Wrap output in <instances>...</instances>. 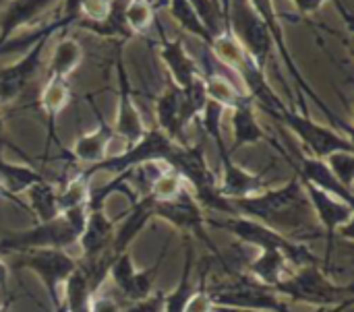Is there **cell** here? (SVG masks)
<instances>
[{
	"label": "cell",
	"instance_id": "1",
	"mask_svg": "<svg viewBox=\"0 0 354 312\" xmlns=\"http://www.w3.org/2000/svg\"><path fill=\"white\" fill-rule=\"evenodd\" d=\"M207 226L226 230L232 236H236L239 242L259 248V257L249 261L245 273L270 290L278 282H282L292 269L305 265H322L326 269L324 259H319L309 244L295 242L255 220L243 215H230L224 220H207Z\"/></svg>",
	"mask_w": 354,
	"mask_h": 312
},
{
	"label": "cell",
	"instance_id": "2",
	"mask_svg": "<svg viewBox=\"0 0 354 312\" xmlns=\"http://www.w3.org/2000/svg\"><path fill=\"white\" fill-rule=\"evenodd\" d=\"M230 203L239 215L255 220L295 242L307 244L309 240L324 238V230L297 174L276 188H266L259 195Z\"/></svg>",
	"mask_w": 354,
	"mask_h": 312
},
{
	"label": "cell",
	"instance_id": "3",
	"mask_svg": "<svg viewBox=\"0 0 354 312\" xmlns=\"http://www.w3.org/2000/svg\"><path fill=\"white\" fill-rule=\"evenodd\" d=\"M272 292L290 302L309 304L317 309H336L342 304H353L354 300L353 282H332V277L322 265H305L292 269L282 282L272 288Z\"/></svg>",
	"mask_w": 354,
	"mask_h": 312
},
{
	"label": "cell",
	"instance_id": "4",
	"mask_svg": "<svg viewBox=\"0 0 354 312\" xmlns=\"http://www.w3.org/2000/svg\"><path fill=\"white\" fill-rule=\"evenodd\" d=\"M166 164L180 174V178L185 180V184L189 186V191L193 193V197L205 211L224 213L226 217L239 215L236 209L232 207V203L220 195V191H218L220 178L209 168L201 143L176 145Z\"/></svg>",
	"mask_w": 354,
	"mask_h": 312
},
{
	"label": "cell",
	"instance_id": "5",
	"mask_svg": "<svg viewBox=\"0 0 354 312\" xmlns=\"http://www.w3.org/2000/svg\"><path fill=\"white\" fill-rule=\"evenodd\" d=\"M87 207L58 213L50 222H39L23 232H6L0 238V255H19L31 248H68L79 242Z\"/></svg>",
	"mask_w": 354,
	"mask_h": 312
},
{
	"label": "cell",
	"instance_id": "6",
	"mask_svg": "<svg viewBox=\"0 0 354 312\" xmlns=\"http://www.w3.org/2000/svg\"><path fill=\"white\" fill-rule=\"evenodd\" d=\"M230 275L232 280L226 284H207L216 312H292L284 298L247 273L230 271Z\"/></svg>",
	"mask_w": 354,
	"mask_h": 312
},
{
	"label": "cell",
	"instance_id": "7",
	"mask_svg": "<svg viewBox=\"0 0 354 312\" xmlns=\"http://www.w3.org/2000/svg\"><path fill=\"white\" fill-rule=\"evenodd\" d=\"M64 27H68V25L60 17H56V21L44 25L39 31L33 33V41H31L29 50L25 52V56H21L17 62L0 68V108L2 110L12 106L15 101H19L23 97V93L29 89V85L39 75V66H41V58H44L48 39L52 37V33H56L58 29H64Z\"/></svg>",
	"mask_w": 354,
	"mask_h": 312
},
{
	"label": "cell",
	"instance_id": "8",
	"mask_svg": "<svg viewBox=\"0 0 354 312\" xmlns=\"http://www.w3.org/2000/svg\"><path fill=\"white\" fill-rule=\"evenodd\" d=\"M266 112L272 114L284 126H288L292 135L309 149V155L313 157L326 159L328 155L336 151H354L351 135H342L332 126H324L315 122L307 112H295L286 104L274 110H266Z\"/></svg>",
	"mask_w": 354,
	"mask_h": 312
},
{
	"label": "cell",
	"instance_id": "9",
	"mask_svg": "<svg viewBox=\"0 0 354 312\" xmlns=\"http://www.w3.org/2000/svg\"><path fill=\"white\" fill-rule=\"evenodd\" d=\"M224 17L226 27L243 46L245 54L253 60V64L266 72L270 54L274 50V41L261 17L251 8L249 0H224Z\"/></svg>",
	"mask_w": 354,
	"mask_h": 312
},
{
	"label": "cell",
	"instance_id": "10",
	"mask_svg": "<svg viewBox=\"0 0 354 312\" xmlns=\"http://www.w3.org/2000/svg\"><path fill=\"white\" fill-rule=\"evenodd\" d=\"M12 257L15 269H27L39 277L48 292L52 309L58 311L62 306V286L66 277L77 269L79 259L71 257L64 248H31Z\"/></svg>",
	"mask_w": 354,
	"mask_h": 312
},
{
	"label": "cell",
	"instance_id": "11",
	"mask_svg": "<svg viewBox=\"0 0 354 312\" xmlns=\"http://www.w3.org/2000/svg\"><path fill=\"white\" fill-rule=\"evenodd\" d=\"M176 143L172 139H168L158 126L153 128H147L143 133V137L124 147L122 153L118 155H108L104 157L100 164H93L89 168H85L81 174L85 178H91L93 174L97 172H112V174H122V172H129L133 168H139L143 164H151V162H168L172 151H174Z\"/></svg>",
	"mask_w": 354,
	"mask_h": 312
},
{
	"label": "cell",
	"instance_id": "12",
	"mask_svg": "<svg viewBox=\"0 0 354 312\" xmlns=\"http://www.w3.org/2000/svg\"><path fill=\"white\" fill-rule=\"evenodd\" d=\"M156 217L168 222L172 228H176L183 236L187 238H197L201 240L212 255H216L222 261L220 251L216 248L214 240L207 234V217L205 209L197 203L189 186L174 199L170 201H156Z\"/></svg>",
	"mask_w": 354,
	"mask_h": 312
},
{
	"label": "cell",
	"instance_id": "13",
	"mask_svg": "<svg viewBox=\"0 0 354 312\" xmlns=\"http://www.w3.org/2000/svg\"><path fill=\"white\" fill-rule=\"evenodd\" d=\"M301 182H303V188H305V193H307V197L311 201L313 213H315V217H317V222H319V226L324 230V238H326V244H328V253H326L324 265L328 267L330 255L334 253L338 234H344L351 240L354 207L353 203L342 201V199H338V197L317 188L315 184L307 182L305 178H301Z\"/></svg>",
	"mask_w": 354,
	"mask_h": 312
},
{
	"label": "cell",
	"instance_id": "14",
	"mask_svg": "<svg viewBox=\"0 0 354 312\" xmlns=\"http://www.w3.org/2000/svg\"><path fill=\"white\" fill-rule=\"evenodd\" d=\"M166 253H168V244L162 246L158 259L147 269H141V271L135 269L131 251H124V253L114 257L110 271H108V277L112 280V284L116 286V290L122 294V298L127 302H139V300L147 298L149 294H153L156 275L160 273V267L166 259Z\"/></svg>",
	"mask_w": 354,
	"mask_h": 312
},
{
	"label": "cell",
	"instance_id": "15",
	"mask_svg": "<svg viewBox=\"0 0 354 312\" xmlns=\"http://www.w3.org/2000/svg\"><path fill=\"white\" fill-rule=\"evenodd\" d=\"M249 4H251V8L261 17V21L266 23V27H268V31H270V37H272V41H274V48L278 50V54H280V58H282L286 70L290 72V77L295 79V83H297V87H299V95H301V97H303V95L311 97V99L328 114V118H332L334 122L340 124V120L334 118L332 110H330V108L326 106V101L313 91V87L307 83V79L303 77L301 68L297 66V60L292 58L290 48H288V43H286V31H284V27H282V23H280V14H278V10H276L274 0H249Z\"/></svg>",
	"mask_w": 354,
	"mask_h": 312
},
{
	"label": "cell",
	"instance_id": "16",
	"mask_svg": "<svg viewBox=\"0 0 354 312\" xmlns=\"http://www.w3.org/2000/svg\"><path fill=\"white\" fill-rule=\"evenodd\" d=\"M116 77H118V93H116V120H114L112 130L129 147V145L137 143L147 128H145L141 112L133 99L129 75H127V68H124L120 56L116 58Z\"/></svg>",
	"mask_w": 354,
	"mask_h": 312
},
{
	"label": "cell",
	"instance_id": "17",
	"mask_svg": "<svg viewBox=\"0 0 354 312\" xmlns=\"http://www.w3.org/2000/svg\"><path fill=\"white\" fill-rule=\"evenodd\" d=\"M218 147V155H220V164H222V178L218 184V191L222 197H226L228 201H236V199H247L253 195H259L261 191H266V182L261 174H253L249 170H245L243 166H239L232 159V153L228 151L224 139L216 141Z\"/></svg>",
	"mask_w": 354,
	"mask_h": 312
},
{
	"label": "cell",
	"instance_id": "18",
	"mask_svg": "<svg viewBox=\"0 0 354 312\" xmlns=\"http://www.w3.org/2000/svg\"><path fill=\"white\" fill-rule=\"evenodd\" d=\"M116 234V222L110 220L104 207H87L85 226L79 236L81 259L79 261H95L104 255L112 253V242Z\"/></svg>",
	"mask_w": 354,
	"mask_h": 312
},
{
	"label": "cell",
	"instance_id": "19",
	"mask_svg": "<svg viewBox=\"0 0 354 312\" xmlns=\"http://www.w3.org/2000/svg\"><path fill=\"white\" fill-rule=\"evenodd\" d=\"M58 0H6L0 10V54L19 29L33 25Z\"/></svg>",
	"mask_w": 354,
	"mask_h": 312
},
{
	"label": "cell",
	"instance_id": "20",
	"mask_svg": "<svg viewBox=\"0 0 354 312\" xmlns=\"http://www.w3.org/2000/svg\"><path fill=\"white\" fill-rule=\"evenodd\" d=\"M158 27H160V39H162L160 41V58L166 64L172 83L178 89H187L197 77H201L199 66L191 58V54L187 52V48H185V43H183L180 37L170 39V37H166V33H164V29H162L160 23H158Z\"/></svg>",
	"mask_w": 354,
	"mask_h": 312
},
{
	"label": "cell",
	"instance_id": "21",
	"mask_svg": "<svg viewBox=\"0 0 354 312\" xmlns=\"http://www.w3.org/2000/svg\"><path fill=\"white\" fill-rule=\"evenodd\" d=\"M156 118L158 128L172 139L176 145H189L187 126L183 120V89H178L172 81L164 87V91L156 99Z\"/></svg>",
	"mask_w": 354,
	"mask_h": 312
},
{
	"label": "cell",
	"instance_id": "22",
	"mask_svg": "<svg viewBox=\"0 0 354 312\" xmlns=\"http://www.w3.org/2000/svg\"><path fill=\"white\" fill-rule=\"evenodd\" d=\"M156 217V199L151 195H143L131 201V209L120 220V226H116L114 242H112V253L114 257L129 251L131 242L147 228V224Z\"/></svg>",
	"mask_w": 354,
	"mask_h": 312
},
{
	"label": "cell",
	"instance_id": "23",
	"mask_svg": "<svg viewBox=\"0 0 354 312\" xmlns=\"http://www.w3.org/2000/svg\"><path fill=\"white\" fill-rule=\"evenodd\" d=\"M253 101L251 97H247L245 101H241L239 106H234L230 110V124H232V149H228L230 153L245 147V145H255V143H276L272 139V135H268L263 130V126L259 124L255 110H253Z\"/></svg>",
	"mask_w": 354,
	"mask_h": 312
},
{
	"label": "cell",
	"instance_id": "24",
	"mask_svg": "<svg viewBox=\"0 0 354 312\" xmlns=\"http://www.w3.org/2000/svg\"><path fill=\"white\" fill-rule=\"evenodd\" d=\"M97 114V128L91 130V133H83L79 135V139L73 143L68 155L73 162H79V164H85L87 168L93 166V164H100L104 157H108V147L112 143V139L116 137L112 126L102 118V114L95 110Z\"/></svg>",
	"mask_w": 354,
	"mask_h": 312
},
{
	"label": "cell",
	"instance_id": "25",
	"mask_svg": "<svg viewBox=\"0 0 354 312\" xmlns=\"http://www.w3.org/2000/svg\"><path fill=\"white\" fill-rule=\"evenodd\" d=\"M62 309L64 312H89L93 296L102 290L93 284L87 269L79 263L77 269L66 277L62 286Z\"/></svg>",
	"mask_w": 354,
	"mask_h": 312
},
{
	"label": "cell",
	"instance_id": "26",
	"mask_svg": "<svg viewBox=\"0 0 354 312\" xmlns=\"http://www.w3.org/2000/svg\"><path fill=\"white\" fill-rule=\"evenodd\" d=\"M73 97L68 79H60V77H48L46 83L41 85L39 91V108L48 118V149L54 141V122L58 118V114L68 106Z\"/></svg>",
	"mask_w": 354,
	"mask_h": 312
},
{
	"label": "cell",
	"instance_id": "27",
	"mask_svg": "<svg viewBox=\"0 0 354 312\" xmlns=\"http://www.w3.org/2000/svg\"><path fill=\"white\" fill-rule=\"evenodd\" d=\"M85 52L81 48V43L75 37H62L48 60V77H60V79H68L83 62Z\"/></svg>",
	"mask_w": 354,
	"mask_h": 312
},
{
	"label": "cell",
	"instance_id": "28",
	"mask_svg": "<svg viewBox=\"0 0 354 312\" xmlns=\"http://www.w3.org/2000/svg\"><path fill=\"white\" fill-rule=\"evenodd\" d=\"M27 195V207L29 213L35 217V222H50L60 213L58 207V186L52 180H41L25 191Z\"/></svg>",
	"mask_w": 354,
	"mask_h": 312
},
{
	"label": "cell",
	"instance_id": "29",
	"mask_svg": "<svg viewBox=\"0 0 354 312\" xmlns=\"http://www.w3.org/2000/svg\"><path fill=\"white\" fill-rule=\"evenodd\" d=\"M193 238H187L185 236V265H183V273H180V280L176 284V288L172 292L166 294V300H164V311L162 312H185V306L195 290V284L191 280V273H193V263H195V246L191 242Z\"/></svg>",
	"mask_w": 354,
	"mask_h": 312
},
{
	"label": "cell",
	"instance_id": "30",
	"mask_svg": "<svg viewBox=\"0 0 354 312\" xmlns=\"http://www.w3.org/2000/svg\"><path fill=\"white\" fill-rule=\"evenodd\" d=\"M203 87H205L207 99L222 106L224 110H232L234 106H239L241 101H245L249 97L228 77H224L218 70H207V75L203 77Z\"/></svg>",
	"mask_w": 354,
	"mask_h": 312
},
{
	"label": "cell",
	"instance_id": "31",
	"mask_svg": "<svg viewBox=\"0 0 354 312\" xmlns=\"http://www.w3.org/2000/svg\"><path fill=\"white\" fill-rule=\"evenodd\" d=\"M83 29H89L91 33H97L102 37H114L120 41H127L133 37L127 21H124V0H110V12L100 23H75Z\"/></svg>",
	"mask_w": 354,
	"mask_h": 312
},
{
	"label": "cell",
	"instance_id": "32",
	"mask_svg": "<svg viewBox=\"0 0 354 312\" xmlns=\"http://www.w3.org/2000/svg\"><path fill=\"white\" fill-rule=\"evenodd\" d=\"M168 8H170V14L172 19L178 23V27L191 35H195L197 39H201L207 48L212 46L214 41V35L207 31V27L203 25V21L199 19L197 10L191 6L189 0H168Z\"/></svg>",
	"mask_w": 354,
	"mask_h": 312
},
{
	"label": "cell",
	"instance_id": "33",
	"mask_svg": "<svg viewBox=\"0 0 354 312\" xmlns=\"http://www.w3.org/2000/svg\"><path fill=\"white\" fill-rule=\"evenodd\" d=\"M209 50L216 54L218 62H222L224 66H228L230 70H234L239 75V70L245 66V62L249 60V56L245 54L243 46L239 43V39L232 35V31L228 27H224L222 33H218L209 46Z\"/></svg>",
	"mask_w": 354,
	"mask_h": 312
},
{
	"label": "cell",
	"instance_id": "34",
	"mask_svg": "<svg viewBox=\"0 0 354 312\" xmlns=\"http://www.w3.org/2000/svg\"><path fill=\"white\" fill-rule=\"evenodd\" d=\"M91 197L89 188V178H85L81 172H75L60 188H58V207L60 213L77 207H87Z\"/></svg>",
	"mask_w": 354,
	"mask_h": 312
},
{
	"label": "cell",
	"instance_id": "35",
	"mask_svg": "<svg viewBox=\"0 0 354 312\" xmlns=\"http://www.w3.org/2000/svg\"><path fill=\"white\" fill-rule=\"evenodd\" d=\"M156 19V4L151 0H124V21L133 35L145 33Z\"/></svg>",
	"mask_w": 354,
	"mask_h": 312
},
{
	"label": "cell",
	"instance_id": "36",
	"mask_svg": "<svg viewBox=\"0 0 354 312\" xmlns=\"http://www.w3.org/2000/svg\"><path fill=\"white\" fill-rule=\"evenodd\" d=\"M187 188L185 180L180 178V174L176 170H172L170 166H166L160 176L153 180L151 188H149V195L156 199V201H170L174 197H178L183 191Z\"/></svg>",
	"mask_w": 354,
	"mask_h": 312
},
{
	"label": "cell",
	"instance_id": "37",
	"mask_svg": "<svg viewBox=\"0 0 354 312\" xmlns=\"http://www.w3.org/2000/svg\"><path fill=\"white\" fill-rule=\"evenodd\" d=\"M191 6L197 10L199 19L203 21V25L207 27V31L216 37L218 33L224 31L226 27V17H224V10H220L218 2L216 0H189Z\"/></svg>",
	"mask_w": 354,
	"mask_h": 312
},
{
	"label": "cell",
	"instance_id": "38",
	"mask_svg": "<svg viewBox=\"0 0 354 312\" xmlns=\"http://www.w3.org/2000/svg\"><path fill=\"white\" fill-rule=\"evenodd\" d=\"M328 168L332 174L340 180V184L348 191H353L354 180V151H336L326 157Z\"/></svg>",
	"mask_w": 354,
	"mask_h": 312
},
{
	"label": "cell",
	"instance_id": "39",
	"mask_svg": "<svg viewBox=\"0 0 354 312\" xmlns=\"http://www.w3.org/2000/svg\"><path fill=\"white\" fill-rule=\"evenodd\" d=\"M207 271H209V265L205 267V271H201V277L185 306V312H216L214 300L207 292Z\"/></svg>",
	"mask_w": 354,
	"mask_h": 312
},
{
	"label": "cell",
	"instance_id": "40",
	"mask_svg": "<svg viewBox=\"0 0 354 312\" xmlns=\"http://www.w3.org/2000/svg\"><path fill=\"white\" fill-rule=\"evenodd\" d=\"M164 300H166V292L153 290V294H149L147 298H143L139 302H129V306L122 309V312H162Z\"/></svg>",
	"mask_w": 354,
	"mask_h": 312
},
{
	"label": "cell",
	"instance_id": "41",
	"mask_svg": "<svg viewBox=\"0 0 354 312\" xmlns=\"http://www.w3.org/2000/svg\"><path fill=\"white\" fill-rule=\"evenodd\" d=\"M295 6H297V10L303 14V17H313V14H317L319 12V8L326 4V0H290ZM340 8H342V14H344V19H346V23L351 25V10L340 2V0H334Z\"/></svg>",
	"mask_w": 354,
	"mask_h": 312
},
{
	"label": "cell",
	"instance_id": "42",
	"mask_svg": "<svg viewBox=\"0 0 354 312\" xmlns=\"http://www.w3.org/2000/svg\"><path fill=\"white\" fill-rule=\"evenodd\" d=\"M89 312H122V306L118 304V300L114 296H110L108 292L104 294L102 290L93 296L91 300V309Z\"/></svg>",
	"mask_w": 354,
	"mask_h": 312
},
{
	"label": "cell",
	"instance_id": "43",
	"mask_svg": "<svg viewBox=\"0 0 354 312\" xmlns=\"http://www.w3.org/2000/svg\"><path fill=\"white\" fill-rule=\"evenodd\" d=\"M6 147H12L19 155H23L25 159H27V155L23 153V151H19L12 143H10V139H8V135H6V124H4V116H2V108H0V159H4V149Z\"/></svg>",
	"mask_w": 354,
	"mask_h": 312
},
{
	"label": "cell",
	"instance_id": "44",
	"mask_svg": "<svg viewBox=\"0 0 354 312\" xmlns=\"http://www.w3.org/2000/svg\"><path fill=\"white\" fill-rule=\"evenodd\" d=\"M0 201H8V203H12V205H17L19 209H25V211H29V207H27V203L21 199V197H17V195H12L2 182H0Z\"/></svg>",
	"mask_w": 354,
	"mask_h": 312
},
{
	"label": "cell",
	"instance_id": "45",
	"mask_svg": "<svg viewBox=\"0 0 354 312\" xmlns=\"http://www.w3.org/2000/svg\"><path fill=\"white\" fill-rule=\"evenodd\" d=\"M6 282H8V265L0 259V292H2L4 296H6V290H8Z\"/></svg>",
	"mask_w": 354,
	"mask_h": 312
},
{
	"label": "cell",
	"instance_id": "46",
	"mask_svg": "<svg viewBox=\"0 0 354 312\" xmlns=\"http://www.w3.org/2000/svg\"><path fill=\"white\" fill-rule=\"evenodd\" d=\"M8 306H10V300H4V302L0 304V312H8Z\"/></svg>",
	"mask_w": 354,
	"mask_h": 312
},
{
	"label": "cell",
	"instance_id": "47",
	"mask_svg": "<svg viewBox=\"0 0 354 312\" xmlns=\"http://www.w3.org/2000/svg\"><path fill=\"white\" fill-rule=\"evenodd\" d=\"M54 312H64V309H62V306H60V309H58V311H54Z\"/></svg>",
	"mask_w": 354,
	"mask_h": 312
}]
</instances>
